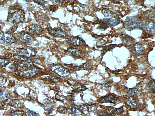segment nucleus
Listing matches in <instances>:
<instances>
[{
	"mask_svg": "<svg viewBox=\"0 0 155 116\" xmlns=\"http://www.w3.org/2000/svg\"><path fill=\"white\" fill-rule=\"evenodd\" d=\"M87 88L83 85L79 83H76L74 86L73 92L79 93L85 91Z\"/></svg>",
	"mask_w": 155,
	"mask_h": 116,
	"instance_id": "aec40b11",
	"label": "nucleus"
},
{
	"mask_svg": "<svg viewBox=\"0 0 155 116\" xmlns=\"http://www.w3.org/2000/svg\"><path fill=\"white\" fill-rule=\"evenodd\" d=\"M58 109L59 112L62 113H65L67 111L66 108L64 107H60Z\"/></svg>",
	"mask_w": 155,
	"mask_h": 116,
	"instance_id": "e433bc0d",
	"label": "nucleus"
},
{
	"mask_svg": "<svg viewBox=\"0 0 155 116\" xmlns=\"http://www.w3.org/2000/svg\"><path fill=\"white\" fill-rule=\"evenodd\" d=\"M27 116H41L39 114L33 111H29L26 114Z\"/></svg>",
	"mask_w": 155,
	"mask_h": 116,
	"instance_id": "72a5a7b5",
	"label": "nucleus"
},
{
	"mask_svg": "<svg viewBox=\"0 0 155 116\" xmlns=\"http://www.w3.org/2000/svg\"><path fill=\"white\" fill-rule=\"evenodd\" d=\"M49 70L61 77H67L70 75L69 71L63 66L59 64H55L51 66L49 68Z\"/></svg>",
	"mask_w": 155,
	"mask_h": 116,
	"instance_id": "20e7f679",
	"label": "nucleus"
},
{
	"mask_svg": "<svg viewBox=\"0 0 155 116\" xmlns=\"http://www.w3.org/2000/svg\"><path fill=\"white\" fill-rule=\"evenodd\" d=\"M7 79L5 76L0 75V86H2L5 85L7 82Z\"/></svg>",
	"mask_w": 155,
	"mask_h": 116,
	"instance_id": "7c9ffc66",
	"label": "nucleus"
},
{
	"mask_svg": "<svg viewBox=\"0 0 155 116\" xmlns=\"http://www.w3.org/2000/svg\"><path fill=\"white\" fill-rule=\"evenodd\" d=\"M65 53L67 55L74 57L81 58L84 56V54L81 51L76 48H68Z\"/></svg>",
	"mask_w": 155,
	"mask_h": 116,
	"instance_id": "1a4fd4ad",
	"label": "nucleus"
},
{
	"mask_svg": "<svg viewBox=\"0 0 155 116\" xmlns=\"http://www.w3.org/2000/svg\"><path fill=\"white\" fill-rule=\"evenodd\" d=\"M102 13L105 17L107 18H118L119 16L117 14L109 10L104 8L102 11Z\"/></svg>",
	"mask_w": 155,
	"mask_h": 116,
	"instance_id": "a211bd4d",
	"label": "nucleus"
},
{
	"mask_svg": "<svg viewBox=\"0 0 155 116\" xmlns=\"http://www.w3.org/2000/svg\"><path fill=\"white\" fill-rule=\"evenodd\" d=\"M16 69L20 76L26 78L35 76L38 71L33 64L28 62L18 64Z\"/></svg>",
	"mask_w": 155,
	"mask_h": 116,
	"instance_id": "f257e3e1",
	"label": "nucleus"
},
{
	"mask_svg": "<svg viewBox=\"0 0 155 116\" xmlns=\"http://www.w3.org/2000/svg\"><path fill=\"white\" fill-rule=\"evenodd\" d=\"M8 104L16 108H20L23 106V102L20 99L12 100L9 102Z\"/></svg>",
	"mask_w": 155,
	"mask_h": 116,
	"instance_id": "6ab92c4d",
	"label": "nucleus"
},
{
	"mask_svg": "<svg viewBox=\"0 0 155 116\" xmlns=\"http://www.w3.org/2000/svg\"><path fill=\"white\" fill-rule=\"evenodd\" d=\"M91 64L87 62L80 66L75 67H74V68L76 70H88L91 68Z\"/></svg>",
	"mask_w": 155,
	"mask_h": 116,
	"instance_id": "5701e85b",
	"label": "nucleus"
},
{
	"mask_svg": "<svg viewBox=\"0 0 155 116\" xmlns=\"http://www.w3.org/2000/svg\"><path fill=\"white\" fill-rule=\"evenodd\" d=\"M55 99L57 100H59V101H62L63 99V97H61L58 94L55 96Z\"/></svg>",
	"mask_w": 155,
	"mask_h": 116,
	"instance_id": "58836bf2",
	"label": "nucleus"
},
{
	"mask_svg": "<svg viewBox=\"0 0 155 116\" xmlns=\"http://www.w3.org/2000/svg\"><path fill=\"white\" fill-rule=\"evenodd\" d=\"M102 85L106 88H108L110 86V83L108 81H105L102 84Z\"/></svg>",
	"mask_w": 155,
	"mask_h": 116,
	"instance_id": "4c0bfd02",
	"label": "nucleus"
},
{
	"mask_svg": "<svg viewBox=\"0 0 155 116\" xmlns=\"http://www.w3.org/2000/svg\"><path fill=\"white\" fill-rule=\"evenodd\" d=\"M9 60L6 59H3L0 58V66L4 67L7 66L9 63Z\"/></svg>",
	"mask_w": 155,
	"mask_h": 116,
	"instance_id": "c756f323",
	"label": "nucleus"
},
{
	"mask_svg": "<svg viewBox=\"0 0 155 116\" xmlns=\"http://www.w3.org/2000/svg\"><path fill=\"white\" fill-rule=\"evenodd\" d=\"M16 38L21 43L27 44H31L33 42V37L24 31H21L16 34Z\"/></svg>",
	"mask_w": 155,
	"mask_h": 116,
	"instance_id": "423d86ee",
	"label": "nucleus"
},
{
	"mask_svg": "<svg viewBox=\"0 0 155 116\" xmlns=\"http://www.w3.org/2000/svg\"><path fill=\"white\" fill-rule=\"evenodd\" d=\"M29 32L33 35L40 34L42 31V29L40 25L34 24L31 25L29 28Z\"/></svg>",
	"mask_w": 155,
	"mask_h": 116,
	"instance_id": "2eb2a0df",
	"label": "nucleus"
},
{
	"mask_svg": "<svg viewBox=\"0 0 155 116\" xmlns=\"http://www.w3.org/2000/svg\"><path fill=\"white\" fill-rule=\"evenodd\" d=\"M124 26L126 29L129 31L142 28V24L137 18L133 16L127 17L124 22Z\"/></svg>",
	"mask_w": 155,
	"mask_h": 116,
	"instance_id": "f03ea898",
	"label": "nucleus"
},
{
	"mask_svg": "<svg viewBox=\"0 0 155 116\" xmlns=\"http://www.w3.org/2000/svg\"><path fill=\"white\" fill-rule=\"evenodd\" d=\"M147 15L148 17H150V18H154V11H153L152 10H150L149 12H147Z\"/></svg>",
	"mask_w": 155,
	"mask_h": 116,
	"instance_id": "f704fd0d",
	"label": "nucleus"
},
{
	"mask_svg": "<svg viewBox=\"0 0 155 116\" xmlns=\"http://www.w3.org/2000/svg\"><path fill=\"white\" fill-rule=\"evenodd\" d=\"M123 112V108L122 106L117 108L110 107L106 111L108 114L112 116H120Z\"/></svg>",
	"mask_w": 155,
	"mask_h": 116,
	"instance_id": "9b49d317",
	"label": "nucleus"
},
{
	"mask_svg": "<svg viewBox=\"0 0 155 116\" xmlns=\"http://www.w3.org/2000/svg\"><path fill=\"white\" fill-rule=\"evenodd\" d=\"M42 105L43 108L46 111H51L53 107L52 102L48 99L43 100Z\"/></svg>",
	"mask_w": 155,
	"mask_h": 116,
	"instance_id": "4be33fe9",
	"label": "nucleus"
},
{
	"mask_svg": "<svg viewBox=\"0 0 155 116\" xmlns=\"http://www.w3.org/2000/svg\"><path fill=\"white\" fill-rule=\"evenodd\" d=\"M66 41L68 44L74 46H82L85 44L83 39L78 36L72 37L67 38Z\"/></svg>",
	"mask_w": 155,
	"mask_h": 116,
	"instance_id": "6e6552de",
	"label": "nucleus"
},
{
	"mask_svg": "<svg viewBox=\"0 0 155 116\" xmlns=\"http://www.w3.org/2000/svg\"><path fill=\"white\" fill-rule=\"evenodd\" d=\"M97 114L100 116H105V115L103 113L102 111H99L97 112Z\"/></svg>",
	"mask_w": 155,
	"mask_h": 116,
	"instance_id": "a19ab883",
	"label": "nucleus"
},
{
	"mask_svg": "<svg viewBox=\"0 0 155 116\" xmlns=\"http://www.w3.org/2000/svg\"><path fill=\"white\" fill-rule=\"evenodd\" d=\"M79 109L83 113H84V112H88V106L85 104L80 105L79 106Z\"/></svg>",
	"mask_w": 155,
	"mask_h": 116,
	"instance_id": "2f4dec72",
	"label": "nucleus"
},
{
	"mask_svg": "<svg viewBox=\"0 0 155 116\" xmlns=\"http://www.w3.org/2000/svg\"><path fill=\"white\" fill-rule=\"evenodd\" d=\"M3 94V92L2 90L0 89V96H1Z\"/></svg>",
	"mask_w": 155,
	"mask_h": 116,
	"instance_id": "79ce46f5",
	"label": "nucleus"
},
{
	"mask_svg": "<svg viewBox=\"0 0 155 116\" xmlns=\"http://www.w3.org/2000/svg\"><path fill=\"white\" fill-rule=\"evenodd\" d=\"M13 57L14 59H16L21 60L24 62H28L29 61H32V59H29V58L25 57L18 54L14 55Z\"/></svg>",
	"mask_w": 155,
	"mask_h": 116,
	"instance_id": "393cba45",
	"label": "nucleus"
},
{
	"mask_svg": "<svg viewBox=\"0 0 155 116\" xmlns=\"http://www.w3.org/2000/svg\"><path fill=\"white\" fill-rule=\"evenodd\" d=\"M71 110L72 116H86V115L79 108L73 107Z\"/></svg>",
	"mask_w": 155,
	"mask_h": 116,
	"instance_id": "b1692460",
	"label": "nucleus"
},
{
	"mask_svg": "<svg viewBox=\"0 0 155 116\" xmlns=\"http://www.w3.org/2000/svg\"><path fill=\"white\" fill-rule=\"evenodd\" d=\"M138 93V90L136 88L130 89L128 91V94L132 96H137Z\"/></svg>",
	"mask_w": 155,
	"mask_h": 116,
	"instance_id": "c85d7f7f",
	"label": "nucleus"
},
{
	"mask_svg": "<svg viewBox=\"0 0 155 116\" xmlns=\"http://www.w3.org/2000/svg\"><path fill=\"white\" fill-rule=\"evenodd\" d=\"M117 45L116 44H110L105 46L103 50L101 51V53L102 55H104L106 54L107 51L109 50L114 48L116 47Z\"/></svg>",
	"mask_w": 155,
	"mask_h": 116,
	"instance_id": "a878e982",
	"label": "nucleus"
},
{
	"mask_svg": "<svg viewBox=\"0 0 155 116\" xmlns=\"http://www.w3.org/2000/svg\"><path fill=\"white\" fill-rule=\"evenodd\" d=\"M121 38L123 43L128 46H132L134 44V39L131 36L123 34L122 35Z\"/></svg>",
	"mask_w": 155,
	"mask_h": 116,
	"instance_id": "ddd939ff",
	"label": "nucleus"
},
{
	"mask_svg": "<svg viewBox=\"0 0 155 116\" xmlns=\"http://www.w3.org/2000/svg\"><path fill=\"white\" fill-rule=\"evenodd\" d=\"M16 39L10 32H2L0 33V43L5 44H10L14 43Z\"/></svg>",
	"mask_w": 155,
	"mask_h": 116,
	"instance_id": "39448f33",
	"label": "nucleus"
},
{
	"mask_svg": "<svg viewBox=\"0 0 155 116\" xmlns=\"http://www.w3.org/2000/svg\"><path fill=\"white\" fill-rule=\"evenodd\" d=\"M127 105L132 109L137 108L139 106V103L137 99L133 97H130L127 102Z\"/></svg>",
	"mask_w": 155,
	"mask_h": 116,
	"instance_id": "dca6fc26",
	"label": "nucleus"
},
{
	"mask_svg": "<svg viewBox=\"0 0 155 116\" xmlns=\"http://www.w3.org/2000/svg\"><path fill=\"white\" fill-rule=\"evenodd\" d=\"M148 86L150 89L153 91H155V81L154 80L151 81L148 84Z\"/></svg>",
	"mask_w": 155,
	"mask_h": 116,
	"instance_id": "473e14b6",
	"label": "nucleus"
},
{
	"mask_svg": "<svg viewBox=\"0 0 155 116\" xmlns=\"http://www.w3.org/2000/svg\"><path fill=\"white\" fill-rule=\"evenodd\" d=\"M145 30L150 34H154L155 33V23L152 21H146L142 24Z\"/></svg>",
	"mask_w": 155,
	"mask_h": 116,
	"instance_id": "f8f14e48",
	"label": "nucleus"
},
{
	"mask_svg": "<svg viewBox=\"0 0 155 116\" xmlns=\"http://www.w3.org/2000/svg\"><path fill=\"white\" fill-rule=\"evenodd\" d=\"M32 61L34 63L37 64H40L41 63V61L39 59H32Z\"/></svg>",
	"mask_w": 155,
	"mask_h": 116,
	"instance_id": "ea45409f",
	"label": "nucleus"
},
{
	"mask_svg": "<svg viewBox=\"0 0 155 116\" xmlns=\"http://www.w3.org/2000/svg\"><path fill=\"white\" fill-rule=\"evenodd\" d=\"M18 55L23 56L29 59L35 56L36 54L35 49L32 47H28L26 48H21L17 51Z\"/></svg>",
	"mask_w": 155,
	"mask_h": 116,
	"instance_id": "0eeeda50",
	"label": "nucleus"
},
{
	"mask_svg": "<svg viewBox=\"0 0 155 116\" xmlns=\"http://www.w3.org/2000/svg\"><path fill=\"white\" fill-rule=\"evenodd\" d=\"M11 116H24V113L20 110L13 111L11 112Z\"/></svg>",
	"mask_w": 155,
	"mask_h": 116,
	"instance_id": "cd10ccee",
	"label": "nucleus"
},
{
	"mask_svg": "<svg viewBox=\"0 0 155 116\" xmlns=\"http://www.w3.org/2000/svg\"><path fill=\"white\" fill-rule=\"evenodd\" d=\"M88 112L95 113L97 110L98 106L96 104H94L88 106Z\"/></svg>",
	"mask_w": 155,
	"mask_h": 116,
	"instance_id": "bb28decb",
	"label": "nucleus"
},
{
	"mask_svg": "<svg viewBox=\"0 0 155 116\" xmlns=\"http://www.w3.org/2000/svg\"><path fill=\"white\" fill-rule=\"evenodd\" d=\"M48 31L49 34L55 37L64 38L67 35L66 32L61 29H56L49 28Z\"/></svg>",
	"mask_w": 155,
	"mask_h": 116,
	"instance_id": "9d476101",
	"label": "nucleus"
},
{
	"mask_svg": "<svg viewBox=\"0 0 155 116\" xmlns=\"http://www.w3.org/2000/svg\"><path fill=\"white\" fill-rule=\"evenodd\" d=\"M35 3H38L43 7H45V3L46 2L45 1H34Z\"/></svg>",
	"mask_w": 155,
	"mask_h": 116,
	"instance_id": "c9c22d12",
	"label": "nucleus"
},
{
	"mask_svg": "<svg viewBox=\"0 0 155 116\" xmlns=\"http://www.w3.org/2000/svg\"><path fill=\"white\" fill-rule=\"evenodd\" d=\"M55 1L57 2H61L62 1Z\"/></svg>",
	"mask_w": 155,
	"mask_h": 116,
	"instance_id": "37998d69",
	"label": "nucleus"
},
{
	"mask_svg": "<svg viewBox=\"0 0 155 116\" xmlns=\"http://www.w3.org/2000/svg\"><path fill=\"white\" fill-rule=\"evenodd\" d=\"M103 20L108 23L111 26L115 27L120 24V22L116 19L112 18H105L103 19Z\"/></svg>",
	"mask_w": 155,
	"mask_h": 116,
	"instance_id": "412c9836",
	"label": "nucleus"
},
{
	"mask_svg": "<svg viewBox=\"0 0 155 116\" xmlns=\"http://www.w3.org/2000/svg\"><path fill=\"white\" fill-rule=\"evenodd\" d=\"M145 48L143 45L138 43L135 45L133 48V51L136 55H141L144 52Z\"/></svg>",
	"mask_w": 155,
	"mask_h": 116,
	"instance_id": "f3484780",
	"label": "nucleus"
},
{
	"mask_svg": "<svg viewBox=\"0 0 155 116\" xmlns=\"http://www.w3.org/2000/svg\"><path fill=\"white\" fill-rule=\"evenodd\" d=\"M25 18L24 12L21 10H15L9 12L8 19L13 23H22Z\"/></svg>",
	"mask_w": 155,
	"mask_h": 116,
	"instance_id": "7ed1b4c3",
	"label": "nucleus"
},
{
	"mask_svg": "<svg viewBox=\"0 0 155 116\" xmlns=\"http://www.w3.org/2000/svg\"><path fill=\"white\" fill-rule=\"evenodd\" d=\"M117 100V98L114 96L109 94L102 97L100 99V102L101 103L110 102L115 104Z\"/></svg>",
	"mask_w": 155,
	"mask_h": 116,
	"instance_id": "4468645a",
	"label": "nucleus"
}]
</instances>
